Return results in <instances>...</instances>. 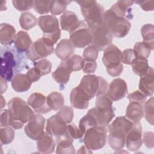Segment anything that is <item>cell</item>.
Segmentation results:
<instances>
[{
  "label": "cell",
  "instance_id": "57",
  "mask_svg": "<svg viewBox=\"0 0 154 154\" xmlns=\"http://www.w3.org/2000/svg\"><path fill=\"white\" fill-rule=\"evenodd\" d=\"M1 108H4L5 106V100L4 99L3 96H1Z\"/></svg>",
  "mask_w": 154,
  "mask_h": 154
},
{
  "label": "cell",
  "instance_id": "48",
  "mask_svg": "<svg viewBox=\"0 0 154 154\" xmlns=\"http://www.w3.org/2000/svg\"><path fill=\"white\" fill-rule=\"evenodd\" d=\"M122 62L125 64H131L132 62L137 58L133 49H126L122 52Z\"/></svg>",
  "mask_w": 154,
  "mask_h": 154
},
{
  "label": "cell",
  "instance_id": "21",
  "mask_svg": "<svg viewBox=\"0 0 154 154\" xmlns=\"http://www.w3.org/2000/svg\"><path fill=\"white\" fill-rule=\"evenodd\" d=\"M56 141L54 137L45 132L37 140V149L40 153H52L54 152Z\"/></svg>",
  "mask_w": 154,
  "mask_h": 154
},
{
  "label": "cell",
  "instance_id": "28",
  "mask_svg": "<svg viewBox=\"0 0 154 154\" xmlns=\"http://www.w3.org/2000/svg\"><path fill=\"white\" fill-rule=\"evenodd\" d=\"M32 44V41L26 32L20 31L16 34L14 45L18 51L20 52L28 51Z\"/></svg>",
  "mask_w": 154,
  "mask_h": 154
},
{
  "label": "cell",
  "instance_id": "31",
  "mask_svg": "<svg viewBox=\"0 0 154 154\" xmlns=\"http://www.w3.org/2000/svg\"><path fill=\"white\" fill-rule=\"evenodd\" d=\"M141 33L143 42L146 43L151 49H154V27L152 23L144 25L141 28Z\"/></svg>",
  "mask_w": 154,
  "mask_h": 154
},
{
  "label": "cell",
  "instance_id": "45",
  "mask_svg": "<svg viewBox=\"0 0 154 154\" xmlns=\"http://www.w3.org/2000/svg\"><path fill=\"white\" fill-rule=\"evenodd\" d=\"M34 1L28 0H13L12 3L13 6L19 11H23L30 10L33 7Z\"/></svg>",
  "mask_w": 154,
  "mask_h": 154
},
{
  "label": "cell",
  "instance_id": "16",
  "mask_svg": "<svg viewBox=\"0 0 154 154\" xmlns=\"http://www.w3.org/2000/svg\"><path fill=\"white\" fill-rule=\"evenodd\" d=\"M16 62L13 54L10 52H6L1 58V78L10 81L13 76V68Z\"/></svg>",
  "mask_w": 154,
  "mask_h": 154
},
{
  "label": "cell",
  "instance_id": "37",
  "mask_svg": "<svg viewBox=\"0 0 154 154\" xmlns=\"http://www.w3.org/2000/svg\"><path fill=\"white\" fill-rule=\"evenodd\" d=\"M133 50L137 57H141L146 58L149 57L152 51L150 47L143 42H137L134 46Z\"/></svg>",
  "mask_w": 154,
  "mask_h": 154
},
{
  "label": "cell",
  "instance_id": "39",
  "mask_svg": "<svg viewBox=\"0 0 154 154\" xmlns=\"http://www.w3.org/2000/svg\"><path fill=\"white\" fill-rule=\"evenodd\" d=\"M144 115L145 119L152 126L153 125V97H151L144 103Z\"/></svg>",
  "mask_w": 154,
  "mask_h": 154
},
{
  "label": "cell",
  "instance_id": "23",
  "mask_svg": "<svg viewBox=\"0 0 154 154\" xmlns=\"http://www.w3.org/2000/svg\"><path fill=\"white\" fill-rule=\"evenodd\" d=\"M32 82L26 74L18 73L14 75L11 80L13 89L18 93H23L28 91Z\"/></svg>",
  "mask_w": 154,
  "mask_h": 154
},
{
  "label": "cell",
  "instance_id": "1",
  "mask_svg": "<svg viewBox=\"0 0 154 154\" xmlns=\"http://www.w3.org/2000/svg\"><path fill=\"white\" fill-rule=\"evenodd\" d=\"M9 112V126L14 129H21L28 122L34 114L28 104L17 97L11 99L7 103Z\"/></svg>",
  "mask_w": 154,
  "mask_h": 154
},
{
  "label": "cell",
  "instance_id": "24",
  "mask_svg": "<svg viewBox=\"0 0 154 154\" xmlns=\"http://www.w3.org/2000/svg\"><path fill=\"white\" fill-rule=\"evenodd\" d=\"M125 116L133 123L139 122L144 116V104L129 102L126 109Z\"/></svg>",
  "mask_w": 154,
  "mask_h": 154
},
{
  "label": "cell",
  "instance_id": "49",
  "mask_svg": "<svg viewBox=\"0 0 154 154\" xmlns=\"http://www.w3.org/2000/svg\"><path fill=\"white\" fill-rule=\"evenodd\" d=\"M61 37V30L60 29L56 32L51 34H43V38L50 45L54 46L57 41Z\"/></svg>",
  "mask_w": 154,
  "mask_h": 154
},
{
  "label": "cell",
  "instance_id": "14",
  "mask_svg": "<svg viewBox=\"0 0 154 154\" xmlns=\"http://www.w3.org/2000/svg\"><path fill=\"white\" fill-rule=\"evenodd\" d=\"M127 93L128 86L126 81L121 78H116L109 84L106 94L112 101H118L123 99Z\"/></svg>",
  "mask_w": 154,
  "mask_h": 154
},
{
  "label": "cell",
  "instance_id": "26",
  "mask_svg": "<svg viewBox=\"0 0 154 154\" xmlns=\"http://www.w3.org/2000/svg\"><path fill=\"white\" fill-rule=\"evenodd\" d=\"M15 28L9 23H3L0 26V42L2 45H11L15 40Z\"/></svg>",
  "mask_w": 154,
  "mask_h": 154
},
{
  "label": "cell",
  "instance_id": "44",
  "mask_svg": "<svg viewBox=\"0 0 154 154\" xmlns=\"http://www.w3.org/2000/svg\"><path fill=\"white\" fill-rule=\"evenodd\" d=\"M99 51L93 46L90 45L85 48L82 54V58L85 61H96L98 57Z\"/></svg>",
  "mask_w": 154,
  "mask_h": 154
},
{
  "label": "cell",
  "instance_id": "33",
  "mask_svg": "<svg viewBox=\"0 0 154 154\" xmlns=\"http://www.w3.org/2000/svg\"><path fill=\"white\" fill-rule=\"evenodd\" d=\"M19 22L22 28L29 30L36 25L37 19L31 13L24 12L21 14Z\"/></svg>",
  "mask_w": 154,
  "mask_h": 154
},
{
  "label": "cell",
  "instance_id": "22",
  "mask_svg": "<svg viewBox=\"0 0 154 154\" xmlns=\"http://www.w3.org/2000/svg\"><path fill=\"white\" fill-rule=\"evenodd\" d=\"M75 51V46L70 39L61 40L57 45L55 49L56 55L62 61H65L70 57Z\"/></svg>",
  "mask_w": 154,
  "mask_h": 154
},
{
  "label": "cell",
  "instance_id": "11",
  "mask_svg": "<svg viewBox=\"0 0 154 154\" xmlns=\"http://www.w3.org/2000/svg\"><path fill=\"white\" fill-rule=\"evenodd\" d=\"M142 143V126L139 121L133 123L131 129L127 133L125 138V145L129 150L135 152L140 149Z\"/></svg>",
  "mask_w": 154,
  "mask_h": 154
},
{
  "label": "cell",
  "instance_id": "19",
  "mask_svg": "<svg viewBox=\"0 0 154 154\" xmlns=\"http://www.w3.org/2000/svg\"><path fill=\"white\" fill-rule=\"evenodd\" d=\"M154 70L153 67H149L148 71L144 75L140 76L138 88L140 91L147 97L152 96L154 87Z\"/></svg>",
  "mask_w": 154,
  "mask_h": 154
},
{
  "label": "cell",
  "instance_id": "5",
  "mask_svg": "<svg viewBox=\"0 0 154 154\" xmlns=\"http://www.w3.org/2000/svg\"><path fill=\"white\" fill-rule=\"evenodd\" d=\"M122 59V53L117 46L111 44L104 49L102 62L110 76L116 77L122 74L123 70Z\"/></svg>",
  "mask_w": 154,
  "mask_h": 154
},
{
  "label": "cell",
  "instance_id": "2",
  "mask_svg": "<svg viewBox=\"0 0 154 154\" xmlns=\"http://www.w3.org/2000/svg\"><path fill=\"white\" fill-rule=\"evenodd\" d=\"M132 125L133 122L125 116L116 117L108 125V143L112 149L119 150L123 149L125 144L126 135Z\"/></svg>",
  "mask_w": 154,
  "mask_h": 154
},
{
  "label": "cell",
  "instance_id": "46",
  "mask_svg": "<svg viewBox=\"0 0 154 154\" xmlns=\"http://www.w3.org/2000/svg\"><path fill=\"white\" fill-rule=\"evenodd\" d=\"M66 135L72 139H79L81 138L84 136V134L79 130V128L75 124L71 123L67 125Z\"/></svg>",
  "mask_w": 154,
  "mask_h": 154
},
{
  "label": "cell",
  "instance_id": "56",
  "mask_svg": "<svg viewBox=\"0 0 154 154\" xmlns=\"http://www.w3.org/2000/svg\"><path fill=\"white\" fill-rule=\"evenodd\" d=\"M78 153H92L91 150L88 149L85 145L82 146L78 151Z\"/></svg>",
  "mask_w": 154,
  "mask_h": 154
},
{
  "label": "cell",
  "instance_id": "10",
  "mask_svg": "<svg viewBox=\"0 0 154 154\" xmlns=\"http://www.w3.org/2000/svg\"><path fill=\"white\" fill-rule=\"evenodd\" d=\"M54 51V46L50 45L42 37L32 43L26 56L29 60L34 61L48 57L52 54Z\"/></svg>",
  "mask_w": 154,
  "mask_h": 154
},
{
  "label": "cell",
  "instance_id": "42",
  "mask_svg": "<svg viewBox=\"0 0 154 154\" xmlns=\"http://www.w3.org/2000/svg\"><path fill=\"white\" fill-rule=\"evenodd\" d=\"M34 67L39 70L41 76H44L49 74L51 72L52 63L46 58H43L35 63Z\"/></svg>",
  "mask_w": 154,
  "mask_h": 154
},
{
  "label": "cell",
  "instance_id": "47",
  "mask_svg": "<svg viewBox=\"0 0 154 154\" xmlns=\"http://www.w3.org/2000/svg\"><path fill=\"white\" fill-rule=\"evenodd\" d=\"M128 99L129 102L144 104L146 100L147 96L140 90H135L128 95Z\"/></svg>",
  "mask_w": 154,
  "mask_h": 154
},
{
  "label": "cell",
  "instance_id": "41",
  "mask_svg": "<svg viewBox=\"0 0 154 154\" xmlns=\"http://www.w3.org/2000/svg\"><path fill=\"white\" fill-rule=\"evenodd\" d=\"M112 100L107 96L102 94L96 96L95 100V107L100 109H108L112 108Z\"/></svg>",
  "mask_w": 154,
  "mask_h": 154
},
{
  "label": "cell",
  "instance_id": "36",
  "mask_svg": "<svg viewBox=\"0 0 154 154\" xmlns=\"http://www.w3.org/2000/svg\"><path fill=\"white\" fill-rule=\"evenodd\" d=\"M70 3V1H52L50 12L53 16L59 15L66 11L67 6Z\"/></svg>",
  "mask_w": 154,
  "mask_h": 154
},
{
  "label": "cell",
  "instance_id": "3",
  "mask_svg": "<svg viewBox=\"0 0 154 154\" xmlns=\"http://www.w3.org/2000/svg\"><path fill=\"white\" fill-rule=\"evenodd\" d=\"M81 8V12L90 29H93L103 23L105 10L103 7L93 0L76 1Z\"/></svg>",
  "mask_w": 154,
  "mask_h": 154
},
{
  "label": "cell",
  "instance_id": "27",
  "mask_svg": "<svg viewBox=\"0 0 154 154\" xmlns=\"http://www.w3.org/2000/svg\"><path fill=\"white\" fill-rule=\"evenodd\" d=\"M57 146L56 153H75V147L73 145V139L65 135L55 140Z\"/></svg>",
  "mask_w": 154,
  "mask_h": 154
},
{
  "label": "cell",
  "instance_id": "8",
  "mask_svg": "<svg viewBox=\"0 0 154 154\" xmlns=\"http://www.w3.org/2000/svg\"><path fill=\"white\" fill-rule=\"evenodd\" d=\"M70 40L77 48H83L91 43V29L83 20H79L78 25L69 32Z\"/></svg>",
  "mask_w": 154,
  "mask_h": 154
},
{
  "label": "cell",
  "instance_id": "53",
  "mask_svg": "<svg viewBox=\"0 0 154 154\" xmlns=\"http://www.w3.org/2000/svg\"><path fill=\"white\" fill-rule=\"evenodd\" d=\"M26 75L29 77V78L31 79V81L32 82H37L40 79V77L42 76L39 70L35 67H34L30 69L26 72Z\"/></svg>",
  "mask_w": 154,
  "mask_h": 154
},
{
  "label": "cell",
  "instance_id": "50",
  "mask_svg": "<svg viewBox=\"0 0 154 154\" xmlns=\"http://www.w3.org/2000/svg\"><path fill=\"white\" fill-rule=\"evenodd\" d=\"M154 134L153 132H145L143 134V141L145 146L149 149H152L154 146Z\"/></svg>",
  "mask_w": 154,
  "mask_h": 154
},
{
  "label": "cell",
  "instance_id": "52",
  "mask_svg": "<svg viewBox=\"0 0 154 154\" xmlns=\"http://www.w3.org/2000/svg\"><path fill=\"white\" fill-rule=\"evenodd\" d=\"M135 3L139 5L143 10L146 11H153L154 9V1H135Z\"/></svg>",
  "mask_w": 154,
  "mask_h": 154
},
{
  "label": "cell",
  "instance_id": "40",
  "mask_svg": "<svg viewBox=\"0 0 154 154\" xmlns=\"http://www.w3.org/2000/svg\"><path fill=\"white\" fill-rule=\"evenodd\" d=\"M52 1L35 0L33 2L34 10L40 14H48L50 11V7Z\"/></svg>",
  "mask_w": 154,
  "mask_h": 154
},
{
  "label": "cell",
  "instance_id": "54",
  "mask_svg": "<svg viewBox=\"0 0 154 154\" xmlns=\"http://www.w3.org/2000/svg\"><path fill=\"white\" fill-rule=\"evenodd\" d=\"M9 112L8 109H3L1 111L0 125L1 127L9 126Z\"/></svg>",
  "mask_w": 154,
  "mask_h": 154
},
{
  "label": "cell",
  "instance_id": "4",
  "mask_svg": "<svg viewBox=\"0 0 154 154\" xmlns=\"http://www.w3.org/2000/svg\"><path fill=\"white\" fill-rule=\"evenodd\" d=\"M103 23L110 30L112 36L117 38L125 37L131 27V22L126 18L119 15L111 8L104 13Z\"/></svg>",
  "mask_w": 154,
  "mask_h": 154
},
{
  "label": "cell",
  "instance_id": "51",
  "mask_svg": "<svg viewBox=\"0 0 154 154\" xmlns=\"http://www.w3.org/2000/svg\"><path fill=\"white\" fill-rule=\"evenodd\" d=\"M97 69V63L96 61H85L84 60L82 70L85 73H93Z\"/></svg>",
  "mask_w": 154,
  "mask_h": 154
},
{
  "label": "cell",
  "instance_id": "29",
  "mask_svg": "<svg viewBox=\"0 0 154 154\" xmlns=\"http://www.w3.org/2000/svg\"><path fill=\"white\" fill-rule=\"evenodd\" d=\"M72 72L66 66L63 61L52 73V78L60 84H66L69 82Z\"/></svg>",
  "mask_w": 154,
  "mask_h": 154
},
{
  "label": "cell",
  "instance_id": "9",
  "mask_svg": "<svg viewBox=\"0 0 154 154\" xmlns=\"http://www.w3.org/2000/svg\"><path fill=\"white\" fill-rule=\"evenodd\" d=\"M92 34L91 45L99 51L104 50L112 42V35L107 26L102 23L93 29H90Z\"/></svg>",
  "mask_w": 154,
  "mask_h": 154
},
{
  "label": "cell",
  "instance_id": "12",
  "mask_svg": "<svg viewBox=\"0 0 154 154\" xmlns=\"http://www.w3.org/2000/svg\"><path fill=\"white\" fill-rule=\"evenodd\" d=\"M45 118L40 114H34L24 128V131L29 138L37 140L43 134Z\"/></svg>",
  "mask_w": 154,
  "mask_h": 154
},
{
  "label": "cell",
  "instance_id": "38",
  "mask_svg": "<svg viewBox=\"0 0 154 154\" xmlns=\"http://www.w3.org/2000/svg\"><path fill=\"white\" fill-rule=\"evenodd\" d=\"M96 125H97V124L95 119L91 115L87 113L80 119L78 128L81 132L84 135L85 131L88 128Z\"/></svg>",
  "mask_w": 154,
  "mask_h": 154
},
{
  "label": "cell",
  "instance_id": "18",
  "mask_svg": "<svg viewBox=\"0 0 154 154\" xmlns=\"http://www.w3.org/2000/svg\"><path fill=\"white\" fill-rule=\"evenodd\" d=\"M91 115L96 121L97 125L106 126L115 116L113 108L108 109H100L93 108L87 112Z\"/></svg>",
  "mask_w": 154,
  "mask_h": 154
},
{
  "label": "cell",
  "instance_id": "7",
  "mask_svg": "<svg viewBox=\"0 0 154 154\" xmlns=\"http://www.w3.org/2000/svg\"><path fill=\"white\" fill-rule=\"evenodd\" d=\"M84 144L91 150L101 149L106 141L107 129L105 126L96 125L88 128L84 134Z\"/></svg>",
  "mask_w": 154,
  "mask_h": 154
},
{
  "label": "cell",
  "instance_id": "13",
  "mask_svg": "<svg viewBox=\"0 0 154 154\" xmlns=\"http://www.w3.org/2000/svg\"><path fill=\"white\" fill-rule=\"evenodd\" d=\"M67 128V123L57 113L48 119L46 132L57 140L66 135Z\"/></svg>",
  "mask_w": 154,
  "mask_h": 154
},
{
  "label": "cell",
  "instance_id": "55",
  "mask_svg": "<svg viewBox=\"0 0 154 154\" xmlns=\"http://www.w3.org/2000/svg\"><path fill=\"white\" fill-rule=\"evenodd\" d=\"M7 88V82L5 81V79L1 78V94L5 92Z\"/></svg>",
  "mask_w": 154,
  "mask_h": 154
},
{
  "label": "cell",
  "instance_id": "20",
  "mask_svg": "<svg viewBox=\"0 0 154 154\" xmlns=\"http://www.w3.org/2000/svg\"><path fill=\"white\" fill-rule=\"evenodd\" d=\"M37 24L43 34H51L60 29L57 18L53 15L40 16L37 19Z\"/></svg>",
  "mask_w": 154,
  "mask_h": 154
},
{
  "label": "cell",
  "instance_id": "30",
  "mask_svg": "<svg viewBox=\"0 0 154 154\" xmlns=\"http://www.w3.org/2000/svg\"><path fill=\"white\" fill-rule=\"evenodd\" d=\"M47 103L51 110L58 111L64 103V98L63 94L57 91L51 93L47 97Z\"/></svg>",
  "mask_w": 154,
  "mask_h": 154
},
{
  "label": "cell",
  "instance_id": "6",
  "mask_svg": "<svg viewBox=\"0 0 154 154\" xmlns=\"http://www.w3.org/2000/svg\"><path fill=\"white\" fill-rule=\"evenodd\" d=\"M78 86L91 100L95 96L105 94L108 90V84L101 76L95 75H86L82 78Z\"/></svg>",
  "mask_w": 154,
  "mask_h": 154
},
{
  "label": "cell",
  "instance_id": "17",
  "mask_svg": "<svg viewBox=\"0 0 154 154\" xmlns=\"http://www.w3.org/2000/svg\"><path fill=\"white\" fill-rule=\"evenodd\" d=\"M90 100L89 97L78 85L71 90L70 102L72 107L79 109H87Z\"/></svg>",
  "mask_w": 154,
  "mask_h": 154
},
{
  "label": "cell",
  "instance_id": "32",
  "mask_svg": "<svg viewBox=\"0 0 154 154\" xmlns=\"http://www.w3.org/2000/svg\"><path fill=\"white\" fill-rule=\"evenodd\" d=\"M131 65L134 73L140 76L145 74L149 69L148 60L144 57H137Z\"/></svg>",
  "mask_w": 154,
  "mask_h": 154
},
{
  "label": "cell",
  "instance_id": "25",
  "mask_svg": "<svg viewBox=\"0 0 154 154\" xmlns=\"http://www.w3.org/2000/svg\"><path fill=\"white\" fill-rule=\"evenodd\" d=\"M60 21L61 29L69 32L78 25L79 20L74 12L66 11L60 16Z\"/></svg>",
  "mask_w": 154,
  "mask_h": 154
},
{
  "label": "cell",
  "instance_id": "15",
  "mask_svg": "<svg viewBox=\"0 0 154 154\" xmlns=\"http://www.w3.org/2000/svg\"><path fill=\"white\" fill-rule=\"evenodd\" d=\"M27 103L38 114H46L51 111L48 105L46 97L40 93H32L27 99Z\"/></svg>",
  "mask_w": 154,
  "mask_h": 154
},
{
  "label": "cell",
  "instance_id": "34",
  "mask_svg": "<svg viewBox=\"0 0 154 154\" xmlns=\"http://www.w3.org/2000/svg\"><path fill=\"white\" fill-rule=\"evenodd\" d=\"M66 66L72 72L79 71L82 69L84 59L78 55H73L65 61H63Z\"/></svg>",
  "mask_w": 154,
  "mask_h": 154
},
{
  "label": "cell",
  "instance_id": "43",
  "mask_svg": "<svg viewBox=\"0 0 154 154\" xmlns=\"http://www.w3.org/2000/svg\"><path fill=\"white\" fill-rule=\"evenodd\" d=\"M57 114L67 124H69L73 119V109L70 106H63L59 109V111L57 112Z\"/></svg>",
  "mask_w": 154,
  "mask_h": 154
},
{
  "label": "cell",
  "instance_id": "35",
  "mask_svg": "<svg viewBox=\"0 0 154 154\" xmlns=\"http://www.w3.org/2000/svg\"><path fill=\"white\" fill-rule=\"evenodd\" d=\"M11 126L1 127L0 130V140L2 144H8L11 143L14 138L15 132Z\"/></svg>",
  "mask_w": 154,
  "mask_h": 154
}]
</instances>
